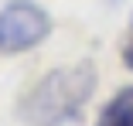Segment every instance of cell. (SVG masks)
<instances>
[{
  "instance_id": "1",
  "label": "cell",
  "mask_w": 133,
  "mask_h": 126,
  "mask_svg": "<svg viewBox=\"0 0 133 126\" xmlns=\"http://www.w3.org/2000/svg\"><path fill=\"white\" fill-rule=\"evenodd\" d=\"M92 89H96V68L92 65L55 68L24 95L21 119H28L31 126H62L82 113Z\"/></svg>"
},
{
  "instance_id": "2",
  "label": "cell",
  "mask_w": 133,
  "mask_h": 126,
  "mask_svg": "<svg viewBox=\"0 0 133 126\" xmlns=\"http://www.w3.org/2000/svg\"><path fill=\"white\" fill-rule=\"evenodd\" d=\"M48 31H51V17L31 0H14L0 10V51L7 55L41 44Z\"/></svg>"
},
{
  "instance_id": "3",
  "label": "cell",
  "mask_w": 133,
  "mask_h": 126,
  "mask_svg": "<svg viewBox=\"0 0 133 126\" xmlns=\"http://www.w3.org/2000/svg\"><path fill=\"white\" fill-rule=\"evenodd\" d=\"M96 126H133V85L119 89L109 102L102 106Z\"/></svg>"
},
{
  "instance_id": "4",
  "label": "cell",
  "mask_w": 133,
  "mask_h": 126,
  "mask_svg": "<svg viewBox=\"0 0 133 126\" xmlns=\"http://www.w3.org/2000/svg\"><path fill=\"white\" fill-rule=\"evenodd\" d=\"M123 61H126V68L133 72V20H130V31H126V41H123Z\"/></svg>"
}]
</instances>
